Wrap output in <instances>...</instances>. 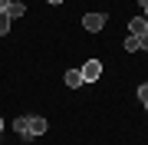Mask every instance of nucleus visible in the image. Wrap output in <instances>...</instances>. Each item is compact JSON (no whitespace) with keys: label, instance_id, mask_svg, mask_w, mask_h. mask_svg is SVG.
<instances>
[{"label":"nucleus","instance_id":"nucleus-5","mask_svg":"<svg viewBox=\"0 0 148 145\" xmlns=\"http://www.w3.org/2000/svg\"><path fill=\"white\" fill-rule=\"evenodd\" d=\"M82 82H86V79H82V69H66V86H69V89H79Z\"/></svg>","mask_w":148,"mask_h":145},{"label":"nucleus","instance_id":"nucleus-7","mask_svg":"<svg viewBox=\"0 0 148 145\" xmlns=\"http://www.w3.org/2000/svg\"><path fill=\"white\" fill-rule=\"evenodd\" d=\"M13 129L20 132L23 139H30V125H27V115H23V119H16V122H13Z\"/></svg>","mask_w":148,"mask_h":145},{"label":"nucleus","instance_id":"nucleus-17","mask_svg":"<svg viewBox=\"0 0 148 145\" xmlns=\"http://www.w3.org/2000/svg\"><path fill=\"white\" fill-rule=\"evenodd\" d=\"M145 112H148V102H145Z\"/></svg>","mask_w":148,"mask_h":145},{"label":"nucleus","instance_id":"nucleus-3","mask_svg":"<svg viewBox=\"0 0 148 145\" xmlns=\"http://www.w3.org/2000/svg\"><path fill=\"white\" fill-rule=\"evenodd\" d=\"M128 33H132V36H145V33H148V20H145V16L128 20Z\"/></svg>","mask_w":148,"mask_h":145},{"label":"nucleus","instance_id":"nucleus-14","mask_svg":"<svg viewBox=\"0 0 148 145\" xmlns=\"http://www.w3.org/2000/svg\"><path fill=\"white\" fill-rule=\"evenodd\" d=\"M46 3H53V7H56V3H63V0H46Z\"/></svg>","mask_w":148,"mask_h":145},{"label":"nucleus","instance_id":"nucleus-8","mask_svg":"<svg viewBox=\"0 0 148 145\" xmlns=\"http://www.w3.org/2000/svg\"><path fill=\"white\" fill-rule=\"evenodd\" d=\"M125 49H128V53H135V49H142V46H138V36H132V33H128V36H125Z\"/></svg>","mask_w":148,"mask_h":145},{"label":"nucleus","instance_id":"nucleus-13","mask_svg":"<svg viewBox=\"0 0 148 145\" xmlns=\"http://www.w3.org/2000/svg\"><path fill=\"white\" fill-rule=\"evenodd\" d=\"M142 16H145V20H148V7H142Z\"/></svg>","mask_w":148,"mask_h":145},{"label":"nucleus","instance_id":"nucleus-6","mask_svg":"<svg viewBox=\"0 0 148 145\" xmlns=\"http://www.w3.org/2000/svg\"><path fill=\"white\" fill-rule=\"evenodd\" d=\"M7 16H10V20H16V16H23V13H27V7H23V3H16V0H13V3L10 7H7V10H3Z\"/></svg>","mask_w":148,"mask_h":145},{"label":"nucleus","instance_id":"nucleus-2","mask_svg":"<svg viewBox=\"0 0 148 145\" xmlns=\"http://www.w3.org/2000/svg\"><path fill=\"white\" fill-rule=\"evenodd\" d=\"M82 27L89 30V33H99L102 27H106V16H102V13H86L82 16Z\"/></svg>","mask_w":148,"mask_h":145},{"label":"nucleus","instance_id":"nucleus-11","mask_svg":"<svg viewBox=\"0 0 148 145\" xmlns=\"http://www.w3.org/2000/svg\"><path fill=\"white\" fill-rule=\"evenodd\" d=\"M138 46H142V49H148V33H145V36H138Z\"/></svg>","mask_w":148,"mask_h":145},{"label":"nucleus","instance_id":"nucleus-4","mask_svg":"<svg viewBox=\"0 0 148 145\" xmlns=\"http://www.w3.org/2000/svg\"><path fill=\"white\" fill-rule=\"evenodd\" d=\"M27 125H30V139H33V135H43V132H46V119H43V115H30V119H27Z\"/></svg>","mask_w":148,"mask_h":145},{"label":"nucleus","instance_id":"nucleus-15","mask_svg":"<svg viewBox=\"0 0 148 145\" xmlns=\"http://www.w3.org/2000/svg\"><path fill=\"white\" fill-rule=\"evenodd\" d=\"M138 3H142V7H148V0H138Z\"/></svg>","mask_w":148,"mask_h":145},{"label":"nucleus","instance_id":"nucleus-9","mask_svg":"<svg viewBox=\"0 0 148 145\" xmlns=\"http://www.w3.org/2000/svg\"><path fill=\"white\" fill-rule=\"evenodd\" d=\"M3 33H10V16L0 10V36H3Z\"/></svg>","mask_w":148,"mask_h":145},{"label":"nucleus","instance_id":"nucleus-1","mask_svg":"<svg viewBox=\"0 0 148 145\" xmlns=\"http://www.w3.org/2000/svg\"><path fill=\"white\" fill-rule=\"evenodd\" d=\"M99 76H102V63H99V59H86V66H82V79H86V82H95Z\"/></svg>","mask_w":148,"mask_h":145},{"label":"nucleus","instance_id":"nucleus-12","mask_svg":"<svg viewBox=\"0 0 148 145\" xmlns=\"http://www.w3.org/2000/svg\"><path fill=\"white\" fill-rule=\"evenodd\" d=\"M13 3V0H0V10H7V7H10Z\"/></svg>","mask_w":148,"mask_h":145},{"label":"nucleus","instance_id":"nucleus-10","mask_svg":"<svg viewBox=\"0 0 148 145\" xmlns=\"http://www.w3.org/2000/svg\"><path fill=\"white\" fill-rule=\"evenodd\" d=\"M138 99L148 102V82H142V86H138Z\"/></svg>","mask_w":148,"mask_h":145},{"label":"nucleus","instance_id":"nucleus-16","mask_svg":"<svg viewBox=\"0 0 148 145\" xmlns=\"http://www.w3.org/2000/svg\"><path fill=\"white\" fill-rule=\"evenodd\" d=\"M0 129H3V119H0Z\"/></svg>","mask_w":148,"mask_h":145}]
</instances>
